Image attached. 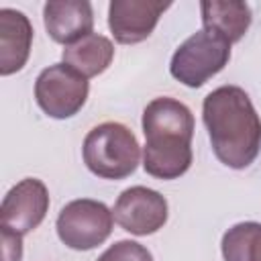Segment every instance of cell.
<instances>
[{
  "mask_svg": "<svg viewBox=\"0 0 261 261\" xmlns=\"http://www.w3.org/2000/svg\"><path fill=\"white\" fill-rule=\"evenodd\" d=\"M84 163L104 179H124L135 173L141 147L133 130L120 122H102L94 126L82 145Z\"/></svg>",
  "mask_w": 261,
  "mask_h": 261,
  "instance_id": "3957f363",
  "label": "cell"
},
{
  "mask_svg": "<svg viewBox=\"0 0 261 261\" xmlns=\"http://www.w3.org/2000/svg\"><path fill=\"white\" fill-rule=\"evenodd\" d=\"M202 118L220 163L243 169L255 161L261 149V118L243 88L220 86L212 90L204 98Z\"/></svg>",
  "mask_w": 261,
  "mask_h": 261,
  "instance_id": "6da1fadb",
  "label": "cell"
},
{
  "mask_svg": "<svg viewBox=\"0 0 261 261\" xmlns=\"http://www.w3.org/2000/svg\"><path fill=\"white\" fill-rule=\"evenodd\" d=\"M88 80L65 63L45 67L35 82L37 104L51 118H69L77 114L88 100Z\"/></svg>",
  "mask_w": 261,
  "mask_h": 261,
  "instance_id": "8992f818",
  "label": "cell"
},
{
  "mask_svg": "<svg viewBox=\"0 0 261 261\" xmlns=\"http://www.w3.org/2000/svg\"><path fill=\"white\" fill-rule=\"evenodd\" d=\"M45 29L57 43L71 45L92 33L94 12L86 0H51L43 6Z\"/></svg>",
  "mask_w": 261,
  "mask_h": 261,
  "instance_id": "30bf717a",
  "label": "cell"
},
{
  "mask_svg": "<svg viewBox=\"0 0 261 261\" xmlns=\"http://www.w3.org/2000/svg\"><path fill=\"white\" fill-rule=\"evenodd\" d=\"M224 261H261V224L239 222L222 237Z\"/></svg>",
  "mask_w": 261,
  "mask_h": 261,
  "instance_id": "5bb4252c",
  "label": "cell"
},
{
  "mask_svg": "<svg viewBox=\"0 0 261 261\" xmlns=\"http://www.w3.org/2000/svg\"><path fill=\"white\" fill-rule=\"evenodd\" d=\"M112 224L114 214L104 202L80 198L61 208L55 226L65 247L75 251H90L110 237Z\"/></svg>",
  "mask_w": 261,
  "mask_h": 261,
  "instance_id": "5b68a950",
  "label": "cell"
},
{
  "mask_svg": "<svg viewBox=\"0 0 261 261\" xmlns=\"http://www.w3.org/2000/svg\"><path fill=\"white\" fill-rule=\"evenodd\" d=\"M169 6V2L159 0H112L108 6L110 33L122 45L141 43L153 33Z\"/></svg>",
  "mask_w": 261,
  "mask_h": 261,
  "instance_id": "9c48e42d",
  "label": "cell"
},
{
  "mask_svg": "<svg viewBox=\"0 0 261 261\" xmlns=\"http://www.w3.org/2000/svg\"><path fill=\"white\" fill-rule=\"evenodd\" d=\"M33 43L31 20L14 8L0 10V73L10 75L24 67Z\"/></svg>",
  "mask_w": 261,
  "mask_h": 261,
  "instance_id": "8fae6325",
  "label": "cell"
},
{
  "mask_svg": "<svg viewBox=\"0 0 261 261\" xmlns=\"http://www.w3.org/2000/svg\"><path fill=\"white\" fill-rule=\"evenodd\" d=\"M96 261H153V255L137 241H118L110 245Z\"/></svg>",
  "mask_w": 261,
  "mask_h": 261,
  "instance_id": "9a60e30c",
  "label": "cell"
},
{
  "mask_svg": "<svg viewBox=\"0 0 261 261\" xmlns=\"http://www.w3.org/2000/svg\"><path fill=\"white\" fill-rule=\"evenodd\" d=\"M2 232V259L4 261H20L22 257V234H16L4 226H0Z\"/></svg>",
  "mask_w": 261,
  "mask_h": 261,
  "instance_id": "2e32d148",
  "label": "cell"
},
{
  "mask_svg": "<svg viewBox=\"0 0 261 261\" xmlns=\"http://www.w3.org/2000/svg\"><path fill=\"white\" fill-rule=\"evenodd\" d=\"M204 31L214 33L230 45L241 41L251 27V8L245 2L206 0L200 4Z\"/></svg>",
  "mask_w": 261,
  "mask_h": 261,
  "instance_id": "7c38bea8",
  "label": "cell"
},
{
  "mask_svg": "<svg viewBox=\"0 0 261 261\" xmlns=\"http://www.w3.org/2000/svg\"><path fill=\"white\" fill-rule=\"evenodd\" d=\"M63 63L75 69L86 80L102 73L108 69L112 57H114V45L110 39L98 33H90L88 37L65 45L63 49Z\"/></svg>",
  "mask_w": 261,
  "mask_h": 261,
  "instance_id": "4fadbf2b",
  "label": "cell"
},
{
  "mask_svg": "<svg viewBox=\"0 0 261 261\" xmlns=\"http://www.w3.org/2000/svg\"><path fill=\"white\" fill-rule=\"evenodd\" d=\"M228 59H230V43L202 29L192 37H188L175 49L169 63V71L184 86L200 88L212 75L222 71Z\"/></svg>",
  "mask_w": 261,
  "mask_h": 261,
  "instance_id": "277c9868",
  "label": "cell"
},
{
  "mask_svg": "<svg viewBox=\"0 0 261 261\" xmlns=\"http://www.w3.org/2000/svg\"><path fill=\"white\" fill-rule=\"evenodd\" d=\"M114 220L130 234L147 237L167 222V200L151 188L133 186L114 202Z\"/></svg>",
  "mask_w": 261,
  "mask_h": 261,
  "instance_id": "52a82bcc",
  "label": "cell"
},
{
  "mask_svg": "<svg viewBox=\"0 0 261 261\" xmlns=\"http://www.w3.org/2000/svg\"><path fill=\"white\" fill-rule=\"evenodd\" d=\"M143 167L157 179H175L192 165V110L175 98H155L143 110Z\"/></svg>",
  "mask_w": 261,
  "mask_h": 261,
  "instance_id": "7a4b0ae2",
  "label": "cell"
},
{
  "mask_svg": "<svg viewBox=\"0 0 261 261\" xmlns=\"http://www.w3.org/2000/svg\"><path fill=\"white\" fill-rule=\"evenodd\" d=\"M47 210V186L37 177H24L4 196L0 206V226L16 234H27L43 222Z\"/></svg>",
  "mask_w": 261,
  "mask_h": 261,
  "instance_id": "ba28073f",
  "label": "cell"
}]
</instances>
